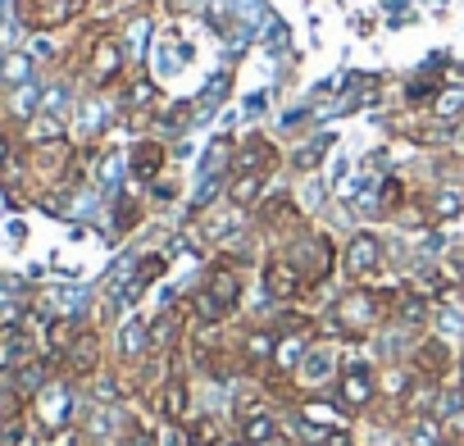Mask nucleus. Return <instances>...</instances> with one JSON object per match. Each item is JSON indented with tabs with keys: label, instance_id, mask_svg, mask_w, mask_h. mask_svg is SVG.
I'll list each match as a JSON object with an SVG mask.
<instances>
[{
	"label": "nucleus",
	"instance_id": "f257e3e1",
	"mask_svg": "<svg viewBox=\"0 0 464 446\" xmlns=\"http://www.w3.org/2000/svg\"><path fill=\"white\" fill-rule=\"evenodd\" d=\"M333 396L346 405L351 419L373 414V405L382 401V373L369 360H360V355H342V373L333 383Z\"/></svg>",
	"mask_w": 464,
	"mask_h": 446
},
{
	"label": "nucleus",
	"instance_id": "f03ea898",
	"mask_svg": "<svg viewBox=\"0 0 464 446\" xmlns=\"http://www.w3.org/2000/svg\"><path fill=\"white\" fill-rule=\"evenodd\" d=\"M33 423L42 428V432H60V428H73L78 423V414H82V405H78V383H69L64 373H55L37 396H33Z\"/></svg>",
	"mask_w": 464,
	"mask_h": 446
},
{
	"label": "nucleus",
	"instance_id": "7ed1b4c3",
	"mask_svg": "<svg viewBox=\"0 0 464 446\" xmlns=\"http://www.w3.org/2000/svg\"><path fill=\"white\" fill-rule=\"evenodd\" d=\"M283 256L305 274V283H310V292L319 287V283H328L333 278V269L342 265V256H337V247H333V238L328 233H296L287 247H283Z\"/></svg>",
	"mask_w": 464,
	"mask_h": 446
},
{
	"label": "nucleus",
	"instance_id": "20e7f679",
	"mask_svg": "<svg viewBox=\"0 0 464 446\" xmlns=\"http://www.w3.org/2000/svg\"><path fill=\"white\" fill-rule=\"evenodd\" d=\"M283 432H287V423H283L274 401H256V405L232 410V441H242V446H274Z\"/></svg>",
	"mask_w": 464,
	"mask_h": 446
},
{
	"label": "nucleus",
	"instance_id": "39448f33",
	"mask_svg": "<svg viewBox=\"0 0 464 446\" xmlns=\"http://www.w3.org/2000/svg\"><path fill=\"white\" fill-rule=\"evenodd\" d=\"M382 265H387L382 238L369 233V228H355V233L346 238V247H342V274H346L351 283H369V278L382 274Z\"/></svg>",
	"mask_w": 464,
	"mask_h": 446
},
{
	"label": "nucleus",
	"instance_id": "423d86ee",
	"mask_svg": "<svg viewBox=\"0 0 464 446\" xmlns=\"http://www.w3.org/2000/svg\"><path fill=\"white\" fill-rule=\"evenodd\" d=\"M101 369H105V342H101L96 328H82V333L69 342V351L60 355V373H64L69 383H92Z\"/></svg>",
	"mask_w": 464,
	"mask_h": 446
},
{
	"label": "nucleus",
	"instance_id": "0eeeda50",
	"mask_svg": "<svg viewBox=\"0 0 464 446\" xmlns=\"http://www.w3.org/2000/svg\"><path fill=\"white\" fill-rule=\"evenodd\" d=\"M410 369L423 373V378H437V383H459V378H455L459 355H455V346H450L446 337H437V333L414 342V351H410Z\"/></svg>",
	"mask_w": 464,
	"mask_h": 446
},
{
	"label": "nucleus",
	"instance_id": "6e6552de",
	"mask_svg": "<svg viewBox=\"0 0 464 446\" xmlns=\"http://www.w3.org/2000/svg\"><path fill=\"white\" fill-rule=\"evenodd\" d=\"M337 373H342V351L333 342H310V351H305V360L296 369V387L324 392V387L337 383Z\"/></svg>",
	"mask_w": 464,
	"mask_h": 446
},
{
	"label": "nucleus",
	"instance_id": "1a4fd4ad",
	"mask_svg": "<svg viewBox=\"0 0 464 446\" xmlns=\"http://www.w3.org/2000/svg\"><path fill=\"white\" fill-rule=\"evenodd\" d=\"M260 283H265V292H269V301H283V305H292V301H301L305 292H310V283H305V274L278 251V256H269L265 260V269H260Z\"/></svg>",
	"mask_w": 464,
	"mask_h": 446
},
{
	"label": "nucleus",
	"instance_id": "9d476101",
	"mask_svg": "<svg viewBox=\"0 0 464 446\" xmlns=\"http://www.w3.org/2000/svg\"><path fill=\"white\" fill-rule=\"evenodd\" d=\"M150 410L160 423H182L191 410H196V392H191V378L187 373H173L160 383V392L150 396Z\"/></svg>",
	"mask_w": 464,
	"mask_h": 446
},
{
	"label": "nucleus",
	"instance_id": "9b49d317",
	"mask_svg": "<svg viewBox=\"0 0 464 446\" xmlns=\"http://www.w3.org/2000/svg\"><path fill=\"white\" fill-rule=\"evenodd\" d=\"M200 292H205L214 305H223L227 315H237V310H242V292H246V283H242V274L232 269V265H223V260H218V265L205 274Z\"/></svg>",
	"mask_w": 464,
	"mask_h": 446
},
{
	"label": "nucleus",
	"instance_id": "f8f14e48",
	"mask_svg": "<svg viewBox=\"0 0 464 446\" xmlns=\"http://www.w3.org/2000/svg\"><path fill=\"white\" fill-rule=\"evenodd\" d=\"M119 78H123V46L114 37H101L92 60H87V82L101 92V87H114Z\"/></svg>",
	"mask_w": 464,
	"mask_h": 446
},
{
	"label": "nucleus",
	"instance_id": "ddd939ff",
	"mask_svg": "<svg viewBox=\"0 0 464 446\" xmlns=\"http://www.w3.org/2000/svg\"><path fill=\"white\" fill-rule=\"evenodd\" d=\"M150 328V351L155 355H178L182 351V333H187V310H160L155 319H146Z\"/></svg>",
	"mask_w": 464,
	"mask_h": 446
},
{
	"label": "nucleus",
	"instance_id": "4468645a",
	"mask_svg": "<svg viewBox=\"0 0 464 446\" xmlns=\"http://www.w3.org/2000/svg\"><path fill=\"white\" fill-rule=\"evenodd\" d=\"M256 218H260V228H269V233H283V228H301V205H296V196H287V191H274V196H265L260 205H256Z\"/></svg>",
	"mask_w": 464,
	"mask_h": 446
},
{
	"label": "nucleus",
	"instance_id": "2eb2a0df",
	"mask_svg": "<svg viewBox=\"0 0 464 446\" xmlns=\"http://www.w3.org/2000/svg\"><path fill=\"white\" fill-rule=\"evenodd\" d=\"M441 387L446 383H437V378H423V373H414V383L405 387V396L396 401V414L401 419H419V414H437V401H441Z\"/></svg>",
	"mask_w": 464,
	"mask_h": 446
},
{
	"label": "nucleus",
	"instance_id": "dca6fc26",
	"mask_svg": "<svg viewBox=\"0 0 464 446\" xmlns=\"http://www.w3.org/2000/svg\"><path fill=\"white\" fill-rule=\"evenodd\" d=\"M182 428H187V441H191V446H227V441H232V428H227L223 414H214V410H191V414L182 419Z\"/></svg>",
	"mask_w": 464,
	"mask_h": 446
},
{
	"label": "nucleus",
	"instance_id": "f3484780",
	"mask_svg": "<svg viewBox=\"0 0 464 446\" xmlns=\"http://www.w3.org/2000/svg\"><path fill=\"white\" fill-rule=\"evenodd\" d=\"M278 164H283L278 146H274L269 137H251V141H242V150H237V164H232V173H260V178H269Z\"/></svg>",
	"mask_w": 464,
	"mask_h": 446
},
{
	"label": "nucleus",
	"instance_id": "a211bd4d",
	"mask_svg": "<svg viewBox=\"0 0 464 446\" xmlns=\"http://www.w3.org/2000/svg\"><path fill=\"white\" fill-rule=\"evenodd\" d=\"M155 351H150V328H146V319H128L123 328H119V360L128 364V369H137V364H146Z\"/></svg>",
	"mask_w": 464,
	"mask_h": 446
},
{
	"label": "nucleus",
	"instance_id": "6ab92c4d",
	"mask_svg": "<svg viewBox=\"0 0 464 446\" xmlns=\"http://www.w3.org/2000/svg\"><path fill=\"white\" fill-rule=\"evenodd\" d=\"M164 160H169V150H164V141H137L132 146V155H128V169H132V178L137 182H155L160 173H164Z\"/></svg>",
	"mask_w": 464,
	"mask_h": 446
},
{
	"label": "nucleus",
	"instance_id": "aec40b11",
	"mask_svg": "<svg viewBox=\"0 0 464 446\" xmlns=\"http://www.w3.org/2000/svg\"><path fill=\"white\" fill-rule=\"evenodd\" d=\"M265 200V178L260 173H232L227 178V205L232 209H256Z\"/></svg>",
	"mask_w": 464,
	"mask_h": 446
},
{
	"label": "nucleus",
	"instance_id": "412c9836",
	"mask_svg": "<svg viewBox=\"0 0 464 446\" xmlns=\"http://www.w3.org/2000/svg\"><path fill=\"white\" fill-rule=\"evenodd\" d=\"M405 432V446H446V423L437 414H419V419H405L401 423Z\"/></svg>",
	"mask_w": 464,
	"mask_h": 446
},
{
	"label": "nucleus",
	"instance_id": "4be33fe9",
	"mask_svg": "<svg viewBox=\"0 0 464 446\" xmlns=\"http://www.w3.org/2000/svg\"><path fill=\"white\" fill-rule=\"evenodd\" d=\"M464 214V191L459 187H437L432 196H428V218L432 223H450V218H459Z\"/></svg>",
	"mask_w": 464,
	"mask_h": 446
},
{
	"label": "nucleus",
	"instance_id": "5701e85b",
	"mask_svg": "<svg viewBox=\"0 0 464 446\" xmlns=\"http://www.w3.org/2000/svg\"><path fill=\"white\" fill-rule=\"evenodd\" d=\"M78 0H28V19L37 28H60L69 15H73Z\"/></svg>",
	"mask_w": 464,
	"mask_h": 446
},
{
	"label": "nucleus",
	"instance_id": "b1692460",
	"mask_svg": "<svg viewBox=\"0 0 464 446\" xmlns=\"http://www.w3.org/2000/svg\"><path fill=\"white\" fill-rule=\"evenodd\" d=\"M333 150V132H319L310 146H301V150H292V169L296 173H314L319 164H324V155Z\"/></svg>",
	"mask_w": 464,
	"mask_h": 446
},
{
	"label": "nucleus",
	"instance_id": "393cba45",
	"mask_svg": "<svg viewBox=\"0 0 464 446\" xmlns=\"http://www.w3.org/2000/svg\"><path fill=\"white\" fill-rule=\"evenodd\" d=\"M164 269H169V260H164V256H155V251H150V256H141V260H137V274H132V287H128V301H137L155 278H164Z\"/></svg>",
	"mask_w": 464,
	"mask_h": 446
},
{
	"label": "nucleus",
	"instance_id": "a878e982",
	"mask_svg": "<svg viewBox=\"0 0 464 446\" xmlns=\"http://www.w3.org/2000/svg\"><path fill=\"white\" fill-rule=\"evenodd\" d=\"M455 82L446 87V92H437V101H432V114L441 119V123H450V119H459L464 114V78L459 73H450Z\"/></svg>",
	"mask_w": 464,
	"mask_h": 446
},
{
	"label": "nucleus",
	"instance_id": "bb28decb",
	"mask_svg": "<svg viewBox=\"0 0 464 446\" xmlns=\"http://www.w3.org/2000/svg\"><path fill=\"white\" fill-rule=\"evenodd\" d=\"M87 387H92V401L96 405H123V396H128V383L119 373H96Z\"/></svg>",
	"mask_w": 464,
	"mask_h": 446
},
{
	"label": "nucleus",
	"instance_id": "cd10ccee",
	"mask_svg": "<svg viewBox=\"0 0 464 446\" xmlns=\"http://www.w3.org/2000/svg\"><path fill=\"white\" fill-rule=\"evenodd\" d=\"M437 92H441V87H437L432 69H423V73L405 87V101H410V105H432V101H437Z\"/></svg>",
	"mask_w": 464,
	"mask_h": 446
},
{
	"label": "nucleus",
	"instance_id": "c85d7f7f",
	"mask_svg": "<svg viewBox=\"0 0 464 446\" xmlns=\"http://www.w3.org/2000/svg\"><path fill=\"white\" fill-rule=\"evenodd\" d=\"M432 324H437V337H446V342L464 337V315L450 310V305H437V310H432Z\"/></svg>",
	"mask_w": 464,
	"mask_h": 446
},
{
	"label": "nucleus",
	"instance_id": "c756f323",
	"mask_svg": "<svg viewBox=\"0 0 464 446\" xmlns=\"http://www.w3.org/2000/svg\"><path fill=\"white\" fill-rule=\"evenodd\" d=\"M401 205H405V182L401 178H387L378 187V214H396Z\"/></svg>",
	"mask_w": 464,
	"mask_h": 446
},
{
	"label": "nucleus",
	"instance_id": "7c9ffc66",
	"mask_svg": "<svg viewBox=\"0 0 464 446\" xmlns=\"http://www.w3.org/2000/svg\"><path fill=\"white\" fill-rule=\"evenodd\" d=\"M155 437H160V446H191L182 423H160V428H155Z\"/></svg>",
	"mask_w": 464,
	"mask_h": 446
},
{
	"label": "nucleus",
	"instance_id": "2f4dec72",
	"mask_svg": "<svg viewBox=\"0 0 464 446\" xmlns=\"http://www.w3.org/2000/svg\"><path fill=\"white\" fill-rule=\"evenodd\" d=\"M128 105H132V110H150V105H155V82H137V87L128 92Z\"/></svg>",
	"mask_w": 464,
	"mask_h": 446
},
{
	"label": "nucleus",
	"instance_id": "473e14b6",
	"mask_svg": "<svg viewBox=\"0 0 464 446\" xmlns=\"http://www.w3.org/2000/svg\"><path fill=\"white\" fill-rule=\"evenodd\" d=\"M132 223H137V205H132V200H119V228L128 233Z\"/></svg>",
	"mask_w": 464,
	"mask_h": 446
},
{
	"label": "nucleus",
	"instance_id": "72a5a7b5",
	"mask_svg": "<svg viewBox=\"0 0 464 446\" xmlns=\"http://www.w3.org/2000/svg\"><path fill=\"white\" fill-rule=\"evenodd\" d=\"M155 200H173V182H155Z\"/></svg>",
	"mask_w": 464,
	"mask_h": 446
},
{
	"label": "nucleus",
	"instance_id": "f704fd0d",
	"mask_svg": "<svg viewBox=\"0 0 464 446\" xmlns=\"http://www.w3.org/2000/svg\"><path fill=\"white\" fill-rule=\"evenodd\" d=\"M10 164V137H0V169Z\"/></svg>",
	"mask_w": 464,
	"mask_h": 446
},
{
	"label": "nucleus",
	"instance_id": "c9c22d12",
	"mask_svg": "<svg viewBox=\"0 0 464 446\" xmlns=\"http://www.w3.org/2000/svg\"><path fill=\"white\" fill-rule=\"evenodd\" d=\"M274 446H301V441H296V437H278Z\"/></svg>",
	"mask_w": 464,
	"mask_h": 446
},
{
	"label": "nucleus",
	"instance_id": "e433bc0d",
	"mask_svg": "<svg viewBox=\"0 0 464 446\" xmlns=\"http://www.w3.org/2000/svg\"><path fill=\"white\" fill-rule=\"evenodd\" d=\"M459 364H464V360H459ZM459 383H464V378H459Z\"/></svg>",
	"mask_w": 464,
	"mask_h": 446
}]
</instances>
